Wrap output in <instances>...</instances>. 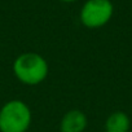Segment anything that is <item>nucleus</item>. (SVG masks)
<instances>
[{
    "label": "nucleus",
    "mask_w": 132,
    "mask_h": 132,
    "mask_svg": "<svg viewBox=\"0 0 132 132\" xmlns=\"http://www.w3.org/2000/svg\"><path fill=\"white\" fill-rule=\"evenodd\" d=\"M49 73L47 60L36 52H25L13 61V74L17 80L25 86H39Z\"/></svg>",
    "instance_id": "obj_1"
},
{
    "label": "nucleus",
    "mask_w": 132,
    "mask_h": 132,
    "mask_svg": "<svg viewBox=\"0 0 132 132\" xmlns=\"http://www.w3.org/2000/svg\"><path fill=\"white\" fill-rule=\"evenodd\" d=\"M31 123V109L22 100H9L0 108V132H27Z\"/></svg>",
    "instance_id": "obj_2"
},
{
    "label": "nucleus",
    "mask_w": 132,
    "mask_h": 132,
    "mask_svg": "<svg viewBox=\"0 0 132 132\" xmlns=\"http://www.w3.org/2000/svg\"><path fill=\"white\" fill-rule=\"evenodd\" d=\"M114 14L111 0H86L79 12L80 23L91 30L104 27L110 22Z\"/></svg>",
    "instance_id": "obj_3"
},
{
    "label": "nucleus",
    "mask_w": 132,
    "mask_h": 132,
    "mask_svg": "<svg viewBox=\"0 0 132 132\" xmlns=\"http://www.w3.org/2000/svg\"><path fill=\"white\" fill-rule=\"evenodd\" d=\"M88 126V118L80 109L66 111L60 120V132H84Z\"/></svg>",
    "instance_id": "obj_4"
},
{
    "label": "nucleus",
    "mask_w": 132,
    "mask_h": 132,
    "mask_svg": "<svg viewBox=\"0 0 132 132\" xmlns=\"http://www.w3.org/2000/svg\"><path fill=\"white\" fill-rule=\"evenodd\" d=\"M131 128V118L122 110L113 111L105 120V132H128Z\"/></svg>",
    "instance_id": "obj_5"
},
{
    "label": "nucleus",
    "mask_w": 132,
    "mask_h": 132,
    "mask_svg": "<svg viewBox=\"0 0 132 132\" xmlns=\"http://www.w3.org/2000/svg\"><path fill=\"white\" fill-rule=\"evenodd\" d=\"M58 2H61V3H66V4H70V3H75V2H78V0H58Z\"/></svg>",
    "instance_id": "obj_6"
},
{
    "label": "nucleus",
    "mask_w": 132,
    "mask_h": 132,
    "mask_svg": "<svg viewBox=\"0 0 132 132\" xmlns=\"http://www.w3.org/2000/svg\"><path fill=\"white\" fill-rule=\"evenodd\" d=\"M27 132H29V131H27Z\"/></svg>",
    "instance_id": "obj_7"
}]
</instances>
